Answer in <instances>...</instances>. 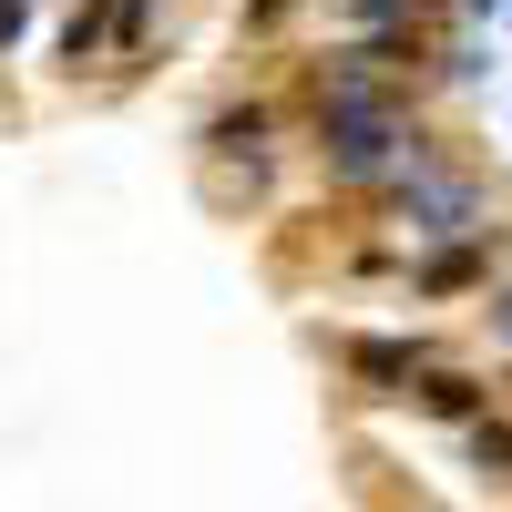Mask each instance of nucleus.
Segmentation results:
<instances>
[{
	"instance_id": "nucleus-3",
	"label": "nucleus",
	"mask_w": 512,
	"mask_h": 512,
	"mask_svg": "<svg viewBox=\"0 0 512 512\" xmlns=\"http://www.w3.org/2000/svg\"><path fill=\"white\" fill-rule=\"evenodd\" d=\"M11 31H21V0H0V41H11Z\"/></svg>"
},
{
	"instance_id": "nucleus-2",
	"label": "nucleus",
	"mask_w": 512,
	"mask_h": 512,
	"mask_svg": "<svg viewBox=\"0 0 512 512\" xmlns=\"http://www.w3.org/2000/svg\"><path fill=\"white\" fill-rule=\"evenodd\" d=\"M349 359H359V379H410L420 369L410 349H390V338H369V349H349Z\"/></svg>"
},
{
	"instance_id": "nucleus-1",
	"label": "nucleus",
	"mask_w": 512,
	"mask_h": 512,
	"mask_svg": "<svg viewBox=\"0 0 512 512\" xmlns=\"http://www.w3.org/2000/svg\"><path fill=\"white\" fill-rule=\"evenodd\" d=\"M318 134H328V164H338V175H359V185L400 164V113L379 103L369 52H349V72H338V93H328V123H318Z\"/></svg>"
},
{
	"instance_id": "nucleus-4",
	"label": "nucleus",
	"mask_w": 512,
	"mask_h": 512,
	"mask_svg": "<svg viewBox=\"0 0 512 512\" xmlns=\"http://www.w3.org/2000/svg\"><path fill=\"white\" fill-rule=\"evenodd\" d=\"M492 318H502V338H512V297H502V308H492Z\"/></svg>"
}]
</instances>
